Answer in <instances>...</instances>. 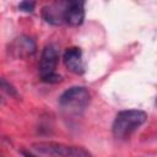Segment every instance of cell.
Returning <instances> with one entry per match:
<instances>
[{
	"label": "cell",
	"mask_w": 157,
	"mask_h": 157,
	"mask_svg": "<svg viewBox=\"0 0 157 157\" xmlns=\"http://www.w3.org/2000/svg\"><path fill=\"white\" fill-rule=\"evenodd\" d=\"M147 120V114L140 109H126L119 112L112 124L113 136L118 140H125L134 134Z\"/></svg>",
	"instance_id": "cell-1"
},
{
	"label": "cell",
	"mask_w": 157,
	"mask_h": 157,
	"mask_svg": "<svg viewBox=\"0 0 157 157\" xmlns=\"http://www.w3.org/2000/svg\"><path fill=\"white\" fill-rule=\"evenodd\" d=\"M90 91L83 86H72L65 90L59 97L61 112L69 117H80L90 104Z\"/></svg>",
	"instance_id": "cell-2"
},
{
	"label": "cell",
	"mask_w": 157,
	"mask_h": 157,
	"mask_svg": "<svg viewBox=\"0 0 157 157\" xmlns=\"http://www.w3.org/2000/svg\"><path fill=\"white\" fill-rule=\"evenodd\" d=\"M33 151L48 157H91V152L81 146L66 145L54 141H39L32 144Z\"/></svg>",
	"instance_id": "cell-3"
},
{
	"label": "cell",
	"mask_w": 157,
	"mask_h": 157,
	"mask_svg": "<svg viewBox=\"0 0 157 157\" xmlns=\"http://www.w3.org/2000/svg\"><path fill=\"white\" fill-rule=\"evenodd\" d=\"M59 63V50L54 44L44 47L40 54L38 69L42 81L48 83H56L61 81V76L56 74V66Z\"/></svg>",
	"instance_id": "cell-4"
},
{
	"label": "cell",
	"mask_w": 157,
	"mask_h": 157,
	"mask_svg": "<svg viewBox=\"0 0 157 157\" xmlns=\"http://www.w3.org/2000/svg\"><path fill=\"white\" fill-rule=\"evenodd\" d=\"M83 20H85V2L78 0L66 1L64 23H67L69 26L72 27H77L82 25Z\"/></svg>",
	"instance_id": "cell-5"
},
{
	"label": "cell",
	"mask_w": 157,
	"mask_h": 157,
	"mask_svg": "<svg viewBox=\"0 0 157 157\" xmlns=\"http://www.w3.org/2000/svg\"><path fill=\"white\" fill-rule=\"evenodd\" d=\"M64 64L66 69L76 75H81L85 71L83 59H82V52L78 47H70L65 50L63 55Z\"/></svg>",
	"instance_id": "cell-6"
},
{
	"label": "cell",
	"mask_w": 157,
	"mask_h": 157,
	"mask_svg": "<svg viewBox=\"0 0 157 157\" xmlns=\"http://www.w3.org/2000/svg\"><path fill=\"white\" fill-rule=\"evenodd\" d=\"M66 1H55L52 4H48L42 10V16L45 22L59 26L64 23V13H65Z\"/></svg>",
	"instance_id": "cell-7"
},
{
	"label": "cell",
	"mask_w": 157,
	"mask_h": 157,
	"mask_svg": "<svg viewBox=\"0 0 157 157\" xmlns=\"http://www.w3.org/2000/svg\"><path fill=\"white\" fill-rule=\"evenodd\" d=\"M9 52L13 58L31 56L36 52V43L32 38L27 36H21L10 44Z\"/></svg>",
	"instance_id": "cell-8"
},
{
	"label": "cell",
	"mask_w": 157,
	"mask_h": 157,
	"mask_svg": "<svg viewBox=\"0 0 157 157\" xmlns=\"http://www.w3.org/2000/svg\"><path fill=\"white\" fill-rule=\"evenodd\" d=\"M0 90H2L4 92H6L10 96H13V97H17L18 96L16 88L10 82H7L5 78H2V77H0Z\"/></svg>",
	"instance_id": "cell-9"
},
{
	"label": "cell",
	"mask_w": 157,
	"mask_h": 157,
	"mask_svg": "<svg viewBox=\"0 0 157 157\" xmlns=\"http://www.w3.org/2000/svg\"><path fill=\"white\" fill-rule=\"evenodd\" d=\"M34 6H36V2H33V1H22V2H20L18 9L23 12H32L34 10Z\"/></svg>",
	"instance_id": "cell-10"
},
{
	"label": "cell",
	"mask_w": 157,
	"mask_h": 157,
	"mask_svg": "<svg viewBox=\"0 0 157 157\" xmlns=\"http://www.w3.org/2000/svg\"><path fill=\"white\" fill-rule=\"evenodd\" d=\"M21 153H22L23 157H39L38 155H36V153H33V152H31V151H26V150H22Z\"/></svg>",
	"instance_id": "cell-11"
},
{
	"label": "cell",
	"mask_w": 157,
	"mask_h": 157,
	"mask_svg": "<svg viewBox=\"0 0 157 157\" xmlns=\"http://www.w3.org/2000/svg\"><path fill=\"white\" fill-rule=\"evenodd\" d=\"M1 102H2V99H1V97H0V103H1Z\"/></svg>",
	"instance_id": "cell-12"
}]
</instances>
